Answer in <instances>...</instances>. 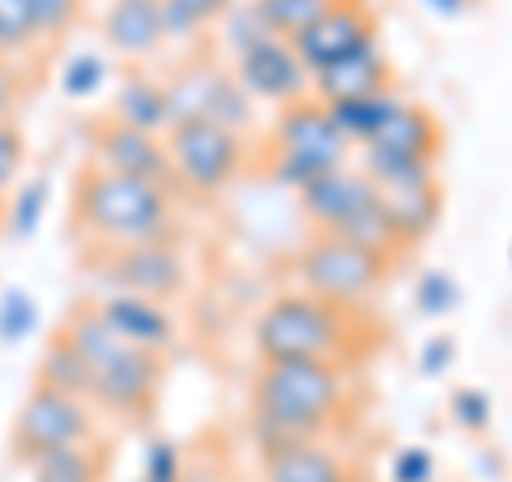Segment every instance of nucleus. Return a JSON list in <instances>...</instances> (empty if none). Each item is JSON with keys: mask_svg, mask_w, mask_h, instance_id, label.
Returning a JSON list of instances; mask_svg holds the SVG:
<instances>
[{"mask_svg": "<svg viewBox=\"0 0 512 482\" xmlns=\"http://www.w3.org/2000/svg\"><path fill=\"white\" fill-rule=\"evenodd\" d=\"M436 478H440V461L423 444H402L389 457V482H436Z\"/></svg>", "mask_w": 512, "mask_h": 482, "instance_id": "c9c22d12", "label": "nucleus"}, {"mask_svg": "<svg viewBox=\"0 0 512 482\" xmlns=\"http://www.w3.org/2000/svg\"><path fill=\"white\" fill-rule=\"evenodd\" d=\"M188 465H184V448L171 436H150L141 448V465H137V482H184Z\"/></svg>", "mask_w": 512, "mask_h": 482, "instance_id": "473e14b6", "label": "nucleus"}, {"mask_svg": "<svg viewBox=\"0 0 512 482\" xmlns=\"http://www.w3.org/2000/svg\"><path fill=\"white\" fill-rule=\"evenodd\" d=\"M389 86H393V64L384 56V47L372 43V47H363V52L320 69L312 77V99L338 103V99H359V94H376Z\"/></svg>", "mask_w": 512, "mask_h": 482, "instance_id": "dca6fc26", "label": "nucleus"}, {"mask_svg": "<svg viewBox=\"0 0 512 482\" xmlns=\"http://www.w3.org/2000/svg\"><path fill=\"white\" fill-rule=\"evenodd\" d=\"M52 197L56 188L47 175H26V180L9 192L5 201H0V218H5V239H18V244H26V239H35L43 231L47 214H52Z\"/></svg>", "mask_w": 512, "mask_h": 482, "instance_id": "5701e85b", "label": "nucleus"}, {"mask_svg": "<svg viewBox=\"0 0 512 482\" xmlns=\"http://www.w3.org/2000/svg\"><path fill=\"white\" fill-rule=\"evenodd\" d=\"M419 5L427 13H436V18H444V22H453V18H466V13L474 9V0H419Z\"/></svg>", "mask_w": 512, "mask_h": 482, "instance_id": "ea45409f", "label": "nucleus"}, {"mask_svg": "<svg viewBox=\"0 0 512 482\" xmlns=\"http://www.w3.org/2000/svg\"><path fill=\"white\" fill-rule=\"evenodd\" d=\"M457 367V337L453 333H431L419 350V376L423 380H444Z\"/></svg>", "mask_w": 512, "mask_h": 482, "instance_id": "4c0bfd02", "label": "nucleus"}, {"mask_svg": "<svg viewBox=\"0 0 512 482\" xmlns=\"http://www.w3.org/2000/svg\"><path fill=\"white\" fill-rule=\"evenodd\" d=\"M457 303H461V286L448 269L431 265V269L419 273V282H414V308H419V316L444 320V316L457 312Z\"/></svg>", "mask_w": 512, "mask_h": 482, "instance_id": "7c9ffc66", "label": "nucleus"}, {"mask_svg": "<svg viewBox=\"0 0 512 482\" xmlns=\"http://www.w3.org/2000/svg\"><path fill=\"white\" fill-rule=\"evenodd\" d=\"M94 312L103 316V325L120 337V342L137 346V350H150V355H167L175 346V312L171 303H158V299H146V295H124V291H107Z\"/></svg>", "mask_w": 512, "mask_h": 482, "instance_id": "4468645a", "label": "nucleus"}, {"mask_svg": "<svg viewBox=\"0 0 512 482\" xmlns=\"http://www.w3.org/2000/svg\"><path fill=\"white\" fill-rule=\"evenodd\" d=\"M376 150H389V154H406V158H419V163H440L444 154V124L431 107L423 103H410L393 116V124L384 128V133L372 141Z\"/></svg>", "mask_w": 512, "mask_h": 482, "instance_id": "412c9836", "label": "nucleus"}, {"mask_svg": "<svg viewBox=\"0 0 512 482\" xmlns=\"http://www.w3.org/2000/svg\"><path fill=\"white\" fill-rule=\"evenodd\" d=\"M99 278L107 291L124 295H146L158 303H171L184 295L188 286V261L175 239H150V244H128L99 252Z\"/></svg>", "mask_w": 512, "mask_h": 482, "instance_id": "9d476101", "label": "nucleus"}, {"mask_svg": "<svg viewBox=\"0 0 512 482\" xmlns=\"http://www.w3.org/2000/svg\"><path fill=\"white\" fill-rule=\"evenodd\" d=\"M73 227L99 252L175 239V192L86 167L73 184Z\"/></svg>", "mask_w": 512, "mask_h": 482, "instance_id": "f03ea898", "label": "nucleus"}, {"mask_svg": "<svg viewBox=\"0 0 512 482\" xmlns=\"http://www.w3.org/2000/svg\"><path fill=\"white\" fill-rule=\"evenodd\" d=\"M448 419H453L457 431H466V436H487L495 423V401L478 384H457L448 393Z\"/></svg>", "mask_w": 512, "mask_h": 482, "instance_id": "2f4dec72", "label": "nucleus"}, {"mask_svg": "<svg viewBox=\"0 0 512 482\" xmlns=\"http://www.w3.org/2000/svg\"><path fill=\"white\" fill-rule=\"evenodd\" d=\"M82 9H86V0H30L39 43L43 39H64L77 22H82Z\"/></svg>", "mask_w": 512, "mask_h": 482, "instance_id": "f704fd0d", "label": "nucleus"}, {"mask_svg": "<svg viewBox=\"0 0 512 482\" xmlns=\"http://www.w3.org/2000/svg\"><path fill=\"white\" fill-rule=\"evenodd\" d=\"M107 82H111V60L103 52H90V47L64 56V64L56 69V86H60V94L69 103L99 99V94L107 90Z\"/></svg>", "mask_w": 512, "mask_h": 482, "instance_id": "a878e982", "label": "nucleus"}, {"mask_svg": "<svg viewBox=\"0 0 512 482\" xmlns=\"http://www.w3.org/2000/svg\"><path fill=\"white\" fill-rule=\"evenodd\" d=\"M252 346L261 363L282 359H325L350 367L355 346H363V308H338L329 299L299 291H282L261 308L252 325Z\"/></svg>", "mask_w": 512, "mask_h": 482, "instance_id": "7ed1b4c3", "label": "nucleus"}, {"mask_svg": "<svg viewBox=\"0 0 512 482\" xmlns=\"http://www.w3.org/2000/svg\"><path fill=\"white\" fill-rule=\"evenodd\" d=\"M99 436V410L86 397H69L60 389L35 384L22 397V410L13 419V457L22 465L35 461L56 448H77V444H94Z\"/></svg>", "mask_w": 512, "mask_h": 482, "instance_id": "1a4fd4ad", "label": "nucleus"}, {"mask_svg": "<svg viewBox=\"0 0 512 482\" xmlns=\"http://www.w3.org/2000/svg\"><path fill=\"white\" fill-rule=\"evenodd\" d=\"M380 201H384V218H389L397 244H402L406 252L414 244H423V239L436 231L440 218H444V188H440V180L414 184V188H389V192H380Z\"/></svg>", "mask_w": 512, "mask_h": 482, "instance_id": "a211bd4d", "label": "nucleus"}, {"mask_svg": "<svg viewBox=\"0 0 512 482\" xmlns=\"http://www.w3.org/2000/svg\"><path fill=\"white\" fill-rule=\"evenodd\" d=\"M167 154L180 197H222L248 163V137L214 120H188L167 128Z\"/></svg>", "mask_w": 512, "mask_h": 482, "instance_id": "6e6552de", "label": "nucleus"}, {"mask_svg": "<svg viewBox=\"0 0 512 482\" xmlns=\"http://www.w3.org/2000/svg\"><path fill=\"white\" fill-rule=\"evenodd\" d=\"M60 333L73 342V350L90 367V406L116 419H137L146 414L163 384V355L137 350L120 342L103 325V316L90 308H73V316L60 325Z\"/></svg>", "mask_w": 512, "mask_h": 482, "instance_id": "20e7f679", "label": "nucleus"}, {"mask_svg": "<svg viewBox=\"0 0 512 482\" xmlns=\"http://www.w3.org/2000/svg\"><path fill=\"white\" fill-rule=\"evenodd\" d=\"M0 244H5V218H0Z\"/></svg>", "mask_w": 512, "mask_h": 482, "instance_id": "79ce46f5", "label": "nucleus"}, {"mask_svg": "<svg viewBox=\"0 0 512 482\" xmlns=\"http://www.w3.org/2000/svg\"><path fill=\"white\" fill-rule=\"evenodd\" d=\"M303 218L316 227V235H342L355 239V244H367L376 252H389L402 261L406 248L397 244V235L384 218V201L376 180L363 167H338L329 175H320L308 188L295 192Z\"/></svg>", "mask_w": 512, "mask_h": 482, "instance_id": "39448f33", "label": "nucleus"}, {"mask_svg": "<svg viewBox=\"0 0 512 482\" xmlns=\"http://www.w3.org/2000/svg\"><path fill=\"white\" fill-rule=\"evenodd\" d=\"M111 120L141 128V133L167 137L171 116H167V82L146 69H128L120 73L116 94H111Z\"/></svg>", "mask_w": 512, "mask_h": 482, "instance_id": "f3484780", "label": "nucleus"}, {"mask_svg": "<svg viewBox=\"0 0 512 482\" xmlns=\"http://www.w3.org/2000/svg\"><path fill=\"white\" fill-rule=\"evenodd\" d=\"M397 265H402L397 256L376 252L367 244H355V239L312 235L308 244H303V252H299L295 273H299V282H303V291L308 295L359 312L384 291V282L393 278Z\"/></svg>", "mask_w": 512, "mask_h": 482, "instance_id": "0eeeda50", "label": "nucleus"}, {"mask_svg": "<svg viewBox=\"0 0 512 482\" xmlns=\"http://www.w3.org/2000/svg\"><path fill=\"white\" fill-rule=\"evenodd\" d=\"M26 163H30V141L22 133L18 120L0 124V201L26 180Z\"/></svg>", "mask_w": 512, "mask_h": 482, "instance_id": "72a5a7b5", "label": "nucleus"}, {"mask_svg": "<svg viewBox=\"0 0 512 482\" xmlns=\"http://www.w3.org/2000/svg\"><path fill=\"white\" fill-rule=\"evenodd\" d=\"M218 77H222V64H214V60H192V64H184V69H175L167 77V116H171V128L188 124V120H205Z\"/></svg>", "mask_w": 512, "mask_h": 482, "instance_id": "4be33fe9", "label": "nucleus"}, {"mask_svg": "<svg viewBox=\"0 0 512 482\" xmlns=\"http://www.w3.org/2000/svg\"><path fill=\"white\" fill-rule=\"evenodd\" d=\"M508 265H512V248H508Z\"/></svg>", "mask_w": 512, "mask_h": 482, "instance_id": "37998d69", "label": "nucleus"}, {"mask_svg": "<svg viewBox=\"0 0 512 482\" xmlns=\"http://www.w3.org/2000/svg\"><path fill=\"white\" fill-rule=\"evenodd\" d=\"M26 99V73L18 60H0V124L18 120V107Z\"/></svg>", "mask_w": 512, "mask_h": 482, "instance_id": "58836bf2", "label": "nucleus"}, {"mask_svg": "<svg viewBox=\"0 0 512 482\" xmlns=\"http://www.w3.org/2000/svg\"><path fill=\"white\" fill-rule=\"evenodd\" d=\"M248 5L256 9V18H261V26L269 35L291 43L333 5V0H248Z\"/></svg>", "mask_w": 512, "mask_h": 482, "instance_id": "c85d7f7f", "label": "nucleus"}, {"mask_svg": "<svg viewBox=\"0 0 512 482\" xmlns=\"http://www.w3.org/2000/svg\"><path fill=\"white\" fill-rule=\"evenodd\" d=\"M346 410V367L325 359L261 363L252 376V436L261 448L320 440Z\"/></svg>", "mask_w": 512, "mask_h": 482, "instance_id": "f257e3e1", "label": "nucleus"}, {"mask_svg": "<svg viewBox=\"0 0 512 482\" xmlns=\"http://www.w3.org/2000/svg\"><path fill=\"white\" fill-rule=\"evenodd\" d=\"M103 43L107 52H116L120 60H150L163 52L167 26H163V5L158 0H111L103 9Z\"/></svg>", "mask_w": 512, "mask_h": 482, "instance_id": "2eb2a0df", "label": "nucleus"}, {"mask_svg": "<svg viewBox=\"0 0 512 482\" xmlns=\"http://www.w3.org/2000/svg\"><path fill=\"white\" fill-rule=\"evenodd\" d=\"M346 474L350 470L342 465V457L320 440L261 448V478L265 482H342Z\"/></svg>", "mask_w": 512, "mask_h": 482, "instance_id": "6ab92c4d", "label": "nucleus"}, {"mask_svg": "<svg viewBox=\"0 0 512 482\" xmlns=\"http://www.w3.org/2000/svg\"><path fill=\"white\" fill-rule=\"evenodd\" d=\"M235 82L248 90L252 103L269 107H291L312 94V73L303 69V60L295 56V47L278 35H261L235 56Z\"/></svg>", "mask_w": 512, "mask_h": 482, "instance_id": "f8f14e48", "label": "nucleus"}, {"mask_svg": "<svg viewBox=\"0 0 512 482\" xmlns=\"http://www.w3.org/2000/svg\"><path fill=\"white\" fill-rule=\"evenodd\" d=\"M218 30H222V43L231 47V56H239L248 43H256L261 35H269V30L261 26V18H256V9L248 5V0H235V5L227 9V18L218 22Z\"/></svg>", "mask_w": 512, "mask_h": 482, "instance_id": "e433bc0d", "label": "nucleus"}, {"mask_svg": "<svg viewBox=\"0 0 512 482\" xmlns=\"http://www.w3.org/2000/svg\"><path fill=\"white\" fill-rule=\"evenodd\" d=\"M35 384H47V389H60L69 397H86L90 401V367L86 359L73 350V342L64 333H56L52 342L43 346L39 355V380Z\"/></svg>", "mask_w": 512, "mask_h": 482, "instance_id": "393cba45", "label": "nucleus"}, {"mask_svg": "<svg viewBox=\"0 0 512 482\" xmlns=\"http://www.w3.org/2000/svg\"><path fill=\"white\" fill-rule=\"evenodd\" d=\"M107 457L99 444H77V448H56L35 461H26L30 482H103Z\"/></svg>", "mask_w": 512, "mask_h": 482, "instance_id": "b1692460", "label": "nucleus"}, {"mask_svg": "<svg viewBox=\"0 0 512 482\" xmlns=\"http://www.w3.org/2000/svg\"><path fill=\"white\" fill-rule=\"evenodd\" d=\"M372 43H380V18L367 0H333L299 39H291L295 56L303 60V69L312 77Z\"/></svg>", "mask_w": 512, "mask_h": 482, "instance_id": "9b49d317", "label": "nucleus"}, {"mask_svg": "<svg viewBox=\"0 0 512 482\" xmlns=\"http://www.w3.org/2000/svg\"><path fill=\"white\" fill-rule=\"evenodd\" d=\"M329 107V120L338 124V133L350 141V150H363L393 124V116L406 107V94L389 86V90H376V94H359V99H338V103H325Z\"/></svg>", "mask_w": 512, "mask_h": 482, "instance_id": "aec40b11", "label": "nucleus"}, {"mask_svg": "<svg viewBox=\"0 0 512 482\" xmlns=\"http://www.w3.org/2000/svg\"><path fill=\"white\" fill-rule=\"evenodd\" d=\"M90 167L111 171V175H133V180L158 184L180 197V184H175L171 171V154H167V137L141 133V128H128L116 120H103L90 137Z\"/></svg>", "mask_w": 512, "mask_h": 482, "instance_id": "ddd939ff", "label": "nucleus"}, {"mask_svg": "<svg viewBox=\"0 0 512 482\" xmlns=\"http://www.w3.org/2000/svg\"><path fill=\"white\" fill-rule=\"evenodd\" d=\"M346 163H350V141L329 120L325 103L308 94V99H299L291 107H278L269 150H265V175L278 188L299 192Z\"/></svg>", "mask_w": 512, "mask_h": 482, "instance_id": "423d86ee", "label": "nucleus"}, {"mask_svg": "<svg viewBox=\"0 0 512 482\" xmlns=\"http://www.w3.org/2000/svg\"><path fill=\"white\" fill-rule=\"evenodd\" d=\"M163 5V26H167V43H188L205 35L210 26L227 18V9L235 0H158Z\"/></svg>", "mask_w": 512, "mask_h": 482, "instance_id": "bb28decb", "label": "nucleus"}, {"mask_svg": "<svg viewBox=\"0 0 512 482\" xmlns=\"http://www.w3.org/2000/svg\"><path fill=\"white\" fill-rule=\"evenodd\" d=\"M39 325H43L39 299L30 295L26 286H5V291H0V346L5 350L26 346L30 337L39 333Z\"/></svg>", "mask_w": 512, "mask_h": 482, "instance_id": "cd10ccee", "label": "nucleus"}, {"mask_svg": "<svg viewBox=\"0 0 512 482\" xmlns=\"http://www.w3.org/2000/svg\"><path fill=\"white\" fill-rule=\"evenodd\" d=\"M342 482H367V478H355V474H346V478H342Z\"/></svg>", "mask_w": 512, "mask_h": 482, "instance_id": "a19ab883", "label": "nucleus"}, {"mask_svg": "<svg viewBox=\"0 0 512 482\" xmlns=\"http://www.w3.org/2000/svg\"><path fill=\"white\" fill-rule=\"evenodd\" d=\"M39 47L30 0H0V60H26Z\"/></svg>", "mask_w": 512, "mask_h": 482, "instance_id": "c756f323", "label": "nucleus"}]
</instances>
